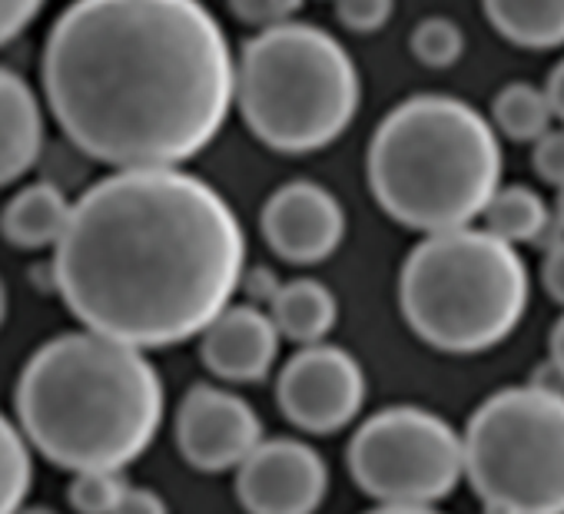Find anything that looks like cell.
<instances>
[{
  "label": "cell",
  "instance_id": "1f68e13d",
  "mask_svg": "<svg viewBox=\"0 0 564 514\" xmlns=\"http://www.w3.org/2000/svg\"><path fill=\"white\" fill-rule=\"evenodd\" d=\"M551 212H554V226L564 232V186L557 189V196H554V209H551Z\"/></svg>",
  "mask_w": 564,
  "mask_h": 514
},
{
  "label": "cell",
  "instance_id": "f1b7e54d",
  "mask_svg": "<svg viewBox=\"0 0 564 514\" xmlns=\"http://www.w3.org/2000/svg\"><path fill=\"white\" fill-rule=\"evenodd\" d=\"M547 352H551V369L564 379V316L554 322L551 339H547Z\"/></svg>",
  "mask_w": 564,
  "mask_h": 514
},
{
  "label": "cell",
  "instance_id": "ac0fdd59",
  "mask_svg": "<svg viewBox=\"0 0 564 514\" xmlns=\"http://www.w3.org/2000/svg\"><path fill=\"white\" fill-rule=\"evenodd\" d=\"M481 219H485V229L495 232L498 239L511 245H524V242H538L547 232V226L554 222V212L547 209L541 193H534L524 183H511L491 196Z\"/></svg>",
  "mask_w": 564,
  "mask_h": 514
},
{
  "label": "cell",
  "instance_id": "4316f807",
  "mask_svg": "<svg viewBox=\"0 0 564 514\" xmlns=\"http://www.w3.org/2000/svg\"><path fill=\"white\" fill-rule=\"evenodd\" d=\"M541 283L547 289V296L564 306V239L551 242L544 252V263H541Z\"/></svg>",
  "mask_w": 564,
  "mask_h": 514
},
{
  "label": "cell",
  "instance_id": "d6a6232c",
  "mask_svg": "<svg viewBox=\"0 0 564 514\" xmlns=\"http://www.w3.org/2000/svg\"><path fill=\"white\" fill-rule=\"evenodd\" d=\"M14 514H57L54 507H44V504H21Z\"/></svg>",
  "mask_w": 564,
  "mask_h": 514
},
{
  "label": "cell",
  "instance_id": "4fadbf2b",
  "mask_svg": "<svg viewBox=\"0 0 564 514\" xmlns=\"http://www.w3.org/2000/svg\"><path fill=\"white\" fill-rule=\"evenodd\" d=\"M282 332L259 306L223 309L199 336L203 365L223 382H262L279 359Z\"/></svg>",
  "mask_w": 564,
  "mask_h": 514
},
{
  "label": "cell",
  "instance_id": "30bf717a",
  "mask_svg": "<svg viewBox=\"0 0 564 514\" xmlns=\"http://www.w3.org/2000/svg\"><path fill=\"white\" fill-rule=\"evenodd\" d=\"M326 494V458L296 438H262L236 468V497L246 514H316Z\"/></svg>",
  "mask_w": 564,
  "mask_h": 514
},
{
  "label": "cell",
  "instance_id": "cb8c5ba5",
  "mask_svg": "<svg viewBox=\"0 0 564 514\" xmlns=\"http://www.w3.org/2000/svg\"><path fill=\"white\" fill-rule=\"evenodd\" d=\"M395 14V0H336V18L352 34H376Z\"/></svg>",
  "mask_w": 564,
  "mask_h": 514
},
{
  "label": "cell",
  "instance_id": "484cf974",
  "mask_svg": "<svg viewBox=\"0 0 564 514\" xmlns=\"http://www.w3.org/2000/svg\"><path fill=\"white\" fill-rule=\"evenodd\" d=\"M44 4L47 0H0V47H8L14 37H21L37 21Z\"/></svg>",
  "mask_w": 564,
  "mask_h": 514
},
{
  "label": "cell",
  "instance_id": "7c38bea8",
  "mask_svg": "<svg viewBox=\"0 0 564 514\" xmlns=\"http://www.w3.org/2000/svg\"><path fill=\"white\" fill-rule=\"evenodd\" d=\"M259 226L279 260L293 266H316L343 245L346 209L326 186L313 179H293L265 199Z\"/></svg>",
  "mask_w": 564,
  "mask_h": 514
},
{
  "label": "cell",
  "instance_id": "5b68a950",
  "mask_svg": "<svg viewBox=\"0 0 564 514\" xmlns=\"http://www.w3.org/2000/svg\"><path fill=\"white\" fill-rule=\"evenodd\" d=\"M531 276L518 245L462 226L425 236L402 263L399 309L409 329L448 356L501 346L524 319Z\"/></svg>",
  "mask_w": 564,
  "mask_h": 514
},
{
  "label": "cell",
  "instance_id": "6da1fadb",
  "mask_svg": "<svg viewBox=\"0 0 564 514\" xmlns=\"http://www.w3.org/2000/svg\"><path fill=\"white\" fill-rule=\"evenodd\" d=\"M229 37L203 0H74L44 44L64 136L113 169L183 166L236 107Z\"/></svg>",
  "mask_w": 564,
  "mask_h": 514
},
{
  "label": "cell",
  "instance_id": "7a4b0ae2",
  "mask_svg": "<svg viewBox=\"0 0 564 514\" xmlns=\"http://www.w3.org/2000/svg\"><path fill=\"white\" fill-rule=\"evenodd\" d=\"M54 289L84 329L166 349L206 332L246 283V229L183 166L113 169L74 199Z\"/></svg>",
  "mask_w": 564,
  "mask_h": 514
},
{
  "label": "cell",
  "instance_id": "8fae6325",
  "mask_svg": "<svg viewBox=\"0 0 564 514\" xmlns=\"http://www.w3.org/2000/svg\"><path fill=\"white\" fill-rule=\"evenodd\" d=\"M262 441L256 408L236 392L193 385L176 408L180 455L199 471H236Z\"/></svg>",
  "mask_w": 564,
  "mask_h": 514
},
{
  "label": "cell",
  "instance_id": "9a60e30c",
  "mask_svg": "<svg viewBox=\"0 0 564 514\" xmlns=\"http://www.w3.org/2000/svg\"><path fill=\"white\" fill-rule=\"evenodd\" d=\"M70 212H74V203L57 183L51 179L31 183L21 193H14L8 206L0 209V236L11 245L31 249V252L57 249L70 226Z\"/></svg>",
  "mask_w": 564,
  "mask_h": 514
},
{
  "label": "cell",
  "instance_id": "d4e9b609",
  "mask_svg": "<svg viewBox=\"0 0 564 514\" xmlns=\"http://www.w3.org/2000/svg\"><path fill=\"white\" fill-rule=\"evenodd\" d=\"M538 176L551 186H564V127L561 130H547L538 143H534V156H531Z\"/></svg>",
  "mask_w": 564,
  "mask_h": 514
},
{
  "label": "cell",
  "instance_id": "836d02e7",
  "mask_svg": "<svg viewBox=\"0 0 564 514\" xmlns=\"http://www.w3.org/2000/svg\"><path fill=\"white\" fill-rule=\"evenodd\" d=\"M8 319V289H4V280H0V326Z\"/></svg>",
  "mask_w": 564,
  "mask_h": 514
},
{
  "label": "cell",
  "instance_id": "9c48e42d",
  "mask_svg": "<svg viewBox=\"0 0 564 514\" xmlns=\"http://www.w3.org/2000/svg\"><path fill=\"white\" fill-rule=\"evenodd\" d=\"M279 408L310 435H336L352 425L366 405V372L339 346H303L279 372Z\"/></svg>",
  "mask_w": 564,
  "mask_h": 514
},
{
  "label": "cell",
  "instance_id": "8992f818",
  "mask_svg": "<svg viewBox=\"0 0 564 514\" xmlns=\"http://www.w3.org/2000/svg\"><path fill=\"white\" fill-rule=\"evenodd\" d=\"M236 107L262 146L303 156L333 146L352 127L362 77L339 37L293 21L259 31L242 47Z\"/></svg>",
  "mask_w": 564,
  "mask_h": 514
},
{
  "label": "cell",
  "instance_id": "7402d4cb",
  "mask_svg": "<svg viewBox=\"0 0 564 514\" xmlns=\"http://www.w3.org/2000/svg\"><path fill=\"white\" fill-rule=\"evenodd\" d=\"M127 488L130 484L123 471H107V468L74 471L67 484V501L77 514H113Z\"/></svg>",
  "mask_w": 564,
  "mask_h": 514
},
{
  "label": "cell",
  "instance_id": "83f0119b",
  "mask_svg": "<svg viewBox=\"0 0 564 514\" xmlns=\"http://www.w3.org/2000/svg\"><path fill=\"white\" fill-rule=\"evenodd\" d=\"M113 514H170V511H166V501L156 491L130 484L123 491V497H120V504H117Z\"/></svg>",
  "mask_w": 564,
  "mask_h": 514
},
{
  "label": "cell",
  "instance_id": "2e32d148",
  "mask_svg": "<svg viewBox=\"0 0 564 514\" xmlns=\"http://www.w3.org/2000/svg\"><path fill=\"white\" fill-rule=\"evenodd\" d=\"M269 316L282 339L296 346H319L339 322V299L319 280H293L275 286Z\"/></svg>",
  "mask_w": 564,
  "mask_h": 514
},
{
  "label": "cell",
  "instance_id": "d6986e66",
  "mask_svg": "<svg viewBox=\"0 0 564 514\" xmlns=\"http://www.w3.org/2000/svg\"><path fill=\"white\" fill-rule=\"evenodd\" d=\"M557 110L544 87H534L528 80L505 84L491 103V123L498 136H508L514 143H538L547 130H554Z\"/></svg>",
  "mask_w": 564,
  "mask_h": 514
},
{
  "label": "cell",
  "instance_id": "ba28073f",
  "mask_svg": "<svg viewBox=\"0 0 564 514\" xmlns=\"http://www.w3.org/2000/svg\"><path fill=\"white\" fill-rule=\"evenodd\" d=\"M349 471L379 504H438L465 478V441L442 415L392 405L356 428Z\"/></svg>",
  "mask_w": 564,
  "mask_h": 514
},
{
  "label": "cell",
  "instance_id": "4dcf8cb0",
  "mask_svg": "<svg viewBox=\"0 0 564 514\" xmlns=\"http://www.w3.org/2000/svg\"><path fill=\"white\" fill-rule=\"evenodd\" d=\"M366 514H445L435 504H376Z\"/></svg>",
  "mask_w": 564,
  "mask_h": 514
},
{
  "label": "cell",
  "instance_id": "f546056e",
  "mask_svg": "<svg viewBox=\"0 0 564 514\" xmlns=\"http://www.w3.org/2000/svg\"><path fill=\"white\" fill-rule=\"evenodd\" d=\"M544 90H547V97H551V103H554V110H557V117H561V110H564V61L547 74V84H544Z\"/></svg>",
  "mask_w": 564,
  "mask_h": 514
},
{
  "label": "cell",
  "instance_id": "44dd1931",
  "mask_svg": "<svg viewBox=\"0 0 564 514\" xmlns=\"http://www.w3.org/2000/svg\"><path fill=\"white\" fill-rule=\"evenodd\" d=\"M412 57L429 70H448L465 54V31L448 18H425L412 31Z\"/></svg>",
  "mask_w": 564,
  "mask_h": 514
},
{
  "label": "cell",
  "instance_id": "603a6c76",
  "mask_svg": "<svg viewBox=\"0 0 564 514\" xmlns=\"http://www.w3.org/2000/svg\"><path fill=\"white\" fill-rule=\"evenodd\" d=\"M226 4L242 24L269 31V28L293 24V18L303 8V0H226Z\"/></svg>",
  "mask_w": 564,
  "mask_h": 514
},
{
  "label": "cell",
  "instance_id": "e0dca14e",
  "mask_svg": "<svg viewBox=\"0 0 564 514\" xmlns=\"http://www.w3.org/2000/svg\"><path fill=\"white\" fill-rule=\"evenodd\" d=\"M491 28L514 47H564V0H481Z\"/></svg>",
  "mask_w": 564,
  "mask_h": 514
},
{
  "label": "cell",
  "instance_id": "5bb4252c",
  "mask_svg": "<svg viewBox=\"0 0 564 514\" xmlns=\"http://www.w3.org/2000/svg\"><path fill=\"white\" fill-rule=\"evenodd\" d=\"M44 153V110L24 77L0 67V189L18 183Z\"/></svg>",
  "mask_w": 564,
  "mask_h": 514
},
{
  "label": "cell",
  "instance_id": "e575fe53",
  "mask_svg": "<svg viewBox=\"0 0 564 514\" xmlns=\"http://www.w3.org/2000/svg\"><path fill=\"white\" fill-rule=\"evenodd\" d=\"M561 120H564V110H561Z\"/></svg>",
  "mask_w": 564,
  "mask_h": 514
},
{
  "label": "cell",
  "instance_id": "3957f363",
  "mask_svg": "<svg viewBox=\"0 0 564 514\" xmlns=\"http://www.w3.org/2000/svg\"><path fill=\"white\" fill-rule=\"evenodd\" d=\"M18 425L67 471H123L156 438L166 389L147 349L77 329L47 339L21 369Z\"/></svg>",
  "mask_w": 564,
  "mask_h": 514
},
{
  "label": "cell",
  "instance_id": "277c9868",
  "mask_svg": "<svg viewBox=\"0 0 564 514\" xmlns=\"http://www.w3.org/2000/svg\"><path fill=\"white\" fill-rule=\"evenodd\" d=\"M366 176L376 203L405 229L448 232L481 219L501 189V140L491 120L448 94H415L372 133Z\"/></svg>",
  "mask_w": 564,
  "mask_h": 514
},
{
  "label": "cell",
  "instance_id": "ffe728a7",
  "mask_svg": "<svg viewBox=\"0 0 564 514\" xmlns=\"http://www.w3.org/2000/svg\"><path fill=\"white\" fill-rule=\"evenodd\" d=\"M34 484V445L24 428L0 412V514H14L28 504Z\"/></svg>",
  "mask_w": 564,
  "mask_h": 514
},
{
  "label": "cell",
  "instance_id": "52a82bcc",
  "mask_svg": "<svg viewBox=\"0 0 564 514\" xmlns=\"http://www.w3.org/2000/svg\"><path fill=\"white\" fill-rule=\"evenodd\" d=\"M465 478L485 514H564V395L547 385L491 392L468 418Z\"/></svg>",
  "mask_w": 564,
  "mask_h": 514
}]
</instances>
